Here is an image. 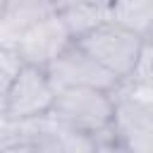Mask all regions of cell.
I'll return each mask as SVG.
<instances>
[{
    "label": "cell",
    "mask_w": 153,
    "mask_h": 153,
    "mask_svg": "<svg viewBox=\"0 0 153 153\" xmlns=\"http://www.w3.org/2000/svg\"><path fill=\"white\" fill-rule=\"evenodd\" d=\"M112 115L115 100L112 93L96 88H62L55 91V103L50 117L62 127L88 136L93 143L112 139Z\"/></svg>",
    "instance_id": "obj_1"
},
{
    "label": "cell",
    "mask_w": 153,
    "mask_h": 153,
    "mask_svg": "<svg viewBox=\"0 0 153 153\" xmlns=\"http://www.w3.org/2000/svg\"><path fill=\"white\" fill-rule=\"evenodd\" d=\"M115 139L131 153L153 151V86L136 84L131 79L120 81L112 91Z\"/></svg>",
    "instance_id": "obj_2"
},
{
    "label": "cell",
    "mask_w": 153,
    "mask_h": 153,
    "mask_svg": "<svg viewBox=\"0 0 153 153\" xmlns=\"http://www.w3.org/2000/svg\"><path fill=\"white\" fill-rule=\"evenodd\" d=\"M76 43L117 81H127L134 74V67L139 62L143 38L105 22Z\"/></svg>",
    "instance_id": "obj_3"
},
{
    "label": "cell",
    "mask_w": 153,
    "mask_h": 153,
    "mask_svg": "<svg viewBox=\"0 0 153 153\" xmlns=\"http://www.w3.org/2000/svg\"><path fill=\"white\" fill-rule=\"evenodd\" d=\"M55 103V86L45 69L26 67L17 72L7 100H5V115L10 122H31L38 117L50 115Z\"/></svg>",
    "instance_id": "obj_4"
},
{
    "label": "cell",
    "mask_w": 153,
    "mask_h": 153,
    "mask_svg": "<svg viewBox=\"0 0 153 153\" xmlns=\"http://www.w3.org/2000/svg\"><path fill=\"white\" fill-rule=\"evenodd\" d=\"M45 72H48L55 91H62V88H96V91L112 93L120 86V81L110 72H105L86 50H81L79 43H72Z\"/></svg>",
    "instance_id": "obj_5"
},
{
    "label": "cell",
    "mask_w": 153,
    "mask_h": 153,
    "mask_svg": "<svg viewBox=\"0 0 153 153\" xmlns=\"http://www.w3.org/2000/svg\"><path fill=\"white\" fill-rule=\"evenodd\" d=\"M72 43L74 41L67 33V29H65L62 19L57 17V12H50L48 17L36 22L31 29H26V33L22 36L14 53H17L22 65L48 69Z\"/></svg>",
    "instance_id": "obj_6"
},
{
    "label": "cell",
    "mask_w": 153,
    "mask_h": 153,
    "mask_svg": "<svg viewBox=\"0 0 153 153\" xmlns=\"http://www.w3.org/2000/svg\"><path fill=\"white\" fill-rule=\"evenodd\" d=\"M55 12V2L45 0H12L5 2L0 12V48L2 50H17L22 36L26 29H31L36 22Z\"/></svg>",
    "instance_id": "obj_7"
},
{
    "label": "cell",
    "mask_w": 153,
    "mask_h": 153,
    "mask_svg": "<svg viewBox=\"0 0 153 153\" xmlns=\"http://www.w3.org/2000/svg\"><path fill=\"white\" fill-rule=\"evenodd\" d=\"M55 12L74 43L108 22V2H55Z\"/></svg>",
    "instance_id": "obj_8"
},
{
    "label": "cell",
    "mask_w": 153,
    "mask_h": 153,
    "mask_svg": "<svg viewBox=\"0 0 153 153\" xmlns=\"http://www.w3.org/2000/svg\"><path fill=\"white\" fill-rule=\"evenodd\" d=\"M108 22L146 38L153 26V2L151 0L108 2Z\"/></svg>",
    "instance_id": "obj_9"
},
{
    "label": "cell",
    "mask_w": 153,
    "mask_h": 153,
    "mask_svg": "<svg viewBox=\"0 0 153 153\" xmlns=\"http://www.w3.org/2000/svg\"><path fill=\"white\" fill-rule=\"evenodd\" d=\"M19 69H22V62H19L17 53L0 48V112H5V100H7L10 86Z\"/></svg>",
    "instance_id": "obj_10"
},
{
    "label": "cell",
    "mask_w": 153,
    "mask_h": 153,
    "mask_svg": "<svg viewBox=\"0 0 153 153\" xmlns=\"http://www.w3.org/2000/svg\"><path fill=\"white\" fill-rule=\"evenodd\" d=\"M129 79H131V81H136V84L153 86V38H143L139 62H136L134 74H131Z\"/></svg>",
    "instance_id": "obj_11"
},
{
    "label": "cell",
    "mask_w": 153,
    "mask_h": 153,
    "mask_svg": "<svg viewBox=\"0 0 153 153\" xmlns=\"http://www.w3.org/2000/svg\"><path fill=\"white\" fill-rule=\"evenodd\" d=\"M91 153H131V151H127V148L112 136V139H105V141H96L93 148H91Z\"/></svg>",
    "instance_id": "obj_12"
},
{
    "label": "cell",
    "mask_w": 153,
    "mask_h": 153,
    "mask_svg": "<svg viewBox=\"0 0 153 153\" xmlns=\"http://www.w3.org/2000/svg\"><path fill=\"white\" fill-rule=\"evenodd\" d=\"M12 124H14V122H10L5 112H0V134H5V131H7L10 127H12Z\"/></svg>",
    "instance_id": "obj_13"
},
{
    "label": "cell",
    "mask_w": 153,
    "mask_h": 153,
    "mask_svg": "<svg viewBox=\"0 0 153 153\" xmlns=\"http://www.w3.org/2000/svg\"><path fill=\"white\" fill-rule=\"evenodd\" d=\"M146 38H153V26H151V31H148V36Z\"/></svg>",
    "instance_id": "obj_14"
},
{
    "label": "cell",
    "mask_w": 153,
    "mask_h": 153,
    "mask_svg": "<svg viewBox=\"0 0 153 153\" xmlns=\"http://www.w3.org/2000/svg\"><path fill=\"white\" fill-rule=\"evenodd\" d=\"M2 7H5V2H2V0H0V12H2Z\"/></svg>",
    "instance_id": "obj_15"
},
{
    "label": "cell",
    "mask_w": 153,
    "mask_h": 153,
    "mask_svg": "<svg viewBox=\"0 0 153 153\" xmlns=\"http://www.w3.org/2000/svg\"><path fill=\"white\" fill-rule=\"evenodd\" d=\"M146 153H153V151H146Z\"/></svg>",
    "instance_id": "obj_16"
}]
</instances>
